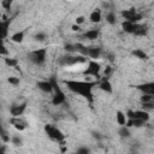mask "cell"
I'll return each instance as SVG.
<instances>
[{
  "label": "cell",
  "mask_w": 154,
  "mask_h": 154,
  "mask_svg": "<svg viewBox=\"0 0 154 154\" xmlns=\"http://www.w3.org/2000/svg\"><path fill=\"white\" fill-rule=\"evenodd\" d=\"M100 89L102 90V91H105V93H112V85H111V83L107 81V79H103L101 83H100Z\"/></svg>",
  "instance_id": "20"
},
{
  "label": "cell",
  "mask_w": 154,
  "mask_h": 154,
  "mask_svg": "<svg viewBox=\"0 0 154 154\" xmlns=\"http://www.w3.org/2000/svg\"><path fill=\"white\" fill-rule=\"evenodd\" d=\"M132 55L135 58H137V59H141V60H147L148 59L147 53L144 51H142V49H135V51H132Z\"/></svg>",
  "instance_id": "18"
},
{
  "label": "cell",
  "mask_w": 154,
  "mask_h": 154,
  "mask_svg": "<svg viewBox=\"0 0 154 154\" xmlns=\"http://www.w3.org/2000/svg\"><path fill=\"white\" fill-rule=\"evenodd\" d=\"M153 95H149V94H142V96H141V102L143 103V102H150V101H153Z\"/></svg>",
  "instance_id": "28"
},
{
  "label": "cell",
  "mask_w": 154,
  "mask_h": 154,
  "mask_svg": "<svg viewBox=\"0 0 154 154\" xmlns=\"http://www.w3.org/2000/svg\"><path fill=\"white\" fill-rule=\"evenodd\" d=\"M45 131H46V134L48 135V137L51 138V140H53V141H55V142H61V141H64V135H63V132L59 130V129H57V128H54L53 125H49V124H47L46 126H45Z\"/></svg>",
  "instance_id": "3"
},
{
  "label": "cell",
  "mask_w": 154,
  "mask_h": 154,
  "mask_svg": "<svg viewBox=\"0 0 154 154\" xmlns=\"http://www.w3.org/2000/svg\"><path fill=\"white\" fill-rule=\"evenodd\" d=\"M7 81H8V83L12 84V85H18V84H19V78H18V77H13V76H12V77H8Z\"/></svg>",
  "instance_id": "30"
},
{
  "label": "cell",
  "mask_w": 154,
  "mask_h": 154,
  "mask_svg": "<svg viewBox=\"0 0 154 154\" xmlns=\"http://www.w3.org/2000/svg\"><path fill=\"white\" fill-rule=\"evenodd\" d=\"M6 54H7L6 47H5V46H2V47H1V55H6Z\"/></svg>",
  "instance_id": "37"
},
{
  "label": "cell",
  "mask_w": 154,
  "mask_h": 154,
  "mask_svg": "<svg viewBox=\"0 0 154 154\" xmlns=\"http://www.w3.org/2000/svg\"><path fill=\"white\" fill-rule=\"evenodd\" d=\"M5 64L10 67H17V64H18V60L14 59V58H10V57H6L5 59Z\"/></svg>",
  "instance_id": "25"
},
{
  "label": "cell",
  "mask_w": 154,
  "mask_h": 154,
  "mask_svg": "<svg viewBox=\"0 0 154 154\" xmlns=\"http://www.w3.org/2000/svg\"><path fill=\"white\" fill-rule=\"evenodd\" d=\"M137 89L141 90L143 94H149L154 96V82H148L144 84H140L137 85Z\"/></svg>",
  "instance_id": "8"
},
{
  "label": "cell",
  "mask_w": 154,
  "mask_h": 154,
  "mask_svg": "<svg viewBox=\"0 0 154 154\" xmlns=\"http://www.w3.org/2000/svg\"><path fill=\"white\" fill-rule=\"evenodd\" d=\"M25 107H26V103L25 102L24 103H20V105H17V106H12L11 109H10V113H11L12 117H19V116L23 114Z\"/></svg>",
  "instance_id": "10"
},
{
  "label": "cell",
  "mask_w": 154,
  "mask_h": 154,
  "mask_svg": "<svg viewBox=\"0 0 154 154\" xmlns=\"http://www.w3.org/2000/svg\"><path fill=\"white\" fill-rule=\"evenodd\" d=\"M135 24H136V23H132V22H130V20H125V22H123L122 26H123V30H124L125 32L134 34V30H135Z\"/></svg>",
  "instance_id": "15"
},
{
  "label": "cell",
  "mask_w": 154,
  "mask_h": 154,
  "mask_svg": "<svg viewBox=\"0 0 154 154\" xmlns=\"http://www.w3.org/2000/svg\"><path fill=\"white\" fill-rule=\"evenodd\" d=\"M99 36V31L96 29H91V30H88L87 32H84V37L93 41V40H96Z\"/></svg>",
  "instance_id": "17"
},
{
  "label": "cell",
  "mask_w": 154,
  "mask_h": 154,
  "mask_svg": "<svg viewBox=\"0 0 154 154\" xmlns=\"http://www.w3.org/2000/svg\"><path fill=\"white\" fill-rule=\"evenodd\" d=\"M46 54H47V51L45 48H40V49H35L32 51L30 54H29V58L30 60L36 64V65H42L46 60Z\"/></svg>",
  "instance_id": "4"
},
{
  "label": "cell",
  "mask_w": 154,
  "mask_h": 154,
  "mask_svg": "<svg viewBox=\"0 0 154 154\" xmlns=\"http://www.w3.org/2000/svg\"><path fill=\"white\" fill-rule=\"evenodd\" d=\"M11 4H12V0H4V1L1 2V6H2L4 8H6V10H8V8L11 7Z\"/></svg>",
  "instance_id": "33"
},
{
  "label": "cell",
  "mask_w": 154,
  "mask_h": 154,
  "mask_svg": "<svg viewBox=\"0 0 154 154\" xmlns=\"http://www.w3.org/2000/svg\"><path fill=\"white\" fill-rule=\"evenodd\" d=\"M77 153L78 154H87V153H89V149L85 148V147H82V148H78L77 149Z\"/></svg>",
  "instance_id": "35"
},
{
  "label": "cell",
  "mask_w": 154,
  "mask_h": 154,
  "mask_svg": "<svg viewBox=\"0 0 154 154\" xmlns=\"http://www.w3.org/2000/svg\"><path fill=\"white\" fill-rule=\"evenodd\" d=\"M1 140L4 142H10V136L7 135V132L5 131V129H1Z\"/></svg>",
  "instance_id": "31"
},
{
  "label": "cell",
  "mask_w": 154,
  "mask_h": 154,
  "mask_svg": "<svg viewBox=\"0 0 154 154\" xmlns=\"http://www.w3.org/2000/svg\"><path fill=\"white\" fill-rule=\"evenodd\" d=\"M88 61H89L88 58L85 55H82V54H78V55L67 54V55H64L59 59V64L61 66H75L78 64H85Z\"/></svg>",
  "instance_id": "2"
},
{
  "label": "cell",
  "mask_w": 154,
  "mask_h": 154,
  "mask_svg": "<svg viewBox=\"0 0 154 154\" xmlns=\"http://www.w3.org/2000/svg\"><path fill=\"white\" fill-rule=\"evenodd\" d=\"M64 101H65V94L60 89L57 90L55 94H54V96H53V99H52V103L55 105V106H58V105H61Z\"/></svg>",
  "instance_id": "12"
},
{
  "label": "cell",
  "mask_w": 154,
  "mask_h": 154,
  "mask_svg": "<svg viewBox=\"0 0 154 154\" xmlns=\"http://www.w3.org/2000/svg\"><path fill=\"white\" fill-rule=\"evenodd\" d=\"M101 54V48L100 47H88V57L90 59H97Z\"/></svg>",
  "instance_id": "13"
},
{
  "label": "cell",
  "mask_w": 154,
  "mask_h": 154,
  "mask_svg": "<svg viewBox=\"0 0 154 154\" xmlns=\"http://www.w3.org/2000/svg\"><path fill=\"white\" fill-rule=\"evenodd\" d=\"M134 34L136 36H144L147 34V29L144 25H140V24H135V30Z\"/></svg>",
  "instance_id": "16"
},
{
  "label": "cell",
  "mask_w": 154,
  "mask_h": 154,
  "mask_svg": "<svg viewBox=\"0 0 154 154\" xmlns=\"http://www.w3.org/2000/svg\"><path fill=\"white\" fill-rule=\"evenodd\" d=\"M66 85L73 93H77V94H79L82 96H85V97H90L91 96V87H93V83H90V82L66 81Z\"/></svg>",
  "instance_id": "1"
},
{
  "label": "cell",
  "mask_w": 154,
  "mask_h": 154,
  "mask_svg": "<svg viewBox=\"0 0 154 154\" xmlns=\"http://www.w3.org/2000/svg\"><path fill=\"white\" fill-rule=\"evenodd\" d=\"M37 88L41 90V91H43V93H52V90L54 89L53 88V84L51 83V81L48 82V81H42V82H37Z\"/></svg>",
  "instance_id": "11"
},
{
  "label": "cell",
  "mask_w": 154,
  "mask_h": 154,
  "mask_svg": "<svg viewBox=\"0 0 154 154\" xmlns=\"http://www.w3.org/2000/svg\"><path fill=\"white\" fill-rule=\"evenodd\" d=\"M116 114H117V116H116L117 123H118L120 126H122V125H126V122H128V119H126V116H125L123 112H120V111H118Z\"/></svg>",
  "instance_id": "19"
},
{
  "label": "cell",
  "mask_w": 154,
  "mask_h": 154,
  "mask_svg": "<svg viewBox=\"0 0 154 154\" xmlns=\"http://www.w3.org/2000/svg\"><path fill=\"white\" fill-rule=\"evenodd\" d=\"M142 109H144L147 112L154 109V102L153 101H150V102H143L142 103Z\"/></svg>",
  "instance_id": "27"
},
{
  "label": "cell",
  "mask_w": 154,
  "mask_h": 154,
  "mask_svg": "<svg viewBox=\"0 0 154 154\" xmlns=\"http://www.w3.org/2000/svg\"><path fill=\"white\" fill-rule=\"evenodd\" d=\"M10 123H11L17 130H19V131H23V130L26 128V123H25L24 120H22L19 117H12V118L10 119Z\"/></svg>",
  "instance_id": "9"
},
{
  "label": "cell",
  "mask_w": 154,
  "mask_h": 154,
  "mask_svg": "<svg viewBox=\"0 0 154 154\" xmlns=\"http://www.w3.org/2000/svg\"><path fill=\"white\" fill-rule=\"evenodd\" d=\"M23 38H24V31H18L11 36V40L16 43H20L23 41Z\"/></svg>",
  "instance_id": "22"
},
{
  "label": "cell",
  "mask_w": 154,
  "mask_h": 154,
  "mask_svg": "<svg viewBox=\"0 0 154 154\" xmlns=\"http://www.w3.org/2000/svg\"><path fill=\"white\" fill-rule=\"evenodd\" d=\"M126 117H128V118H131V119L138 118V119H142V120H144V122L149 120V113H148L147 111H144V109H140V111H128Z\"/></svg>",
  "instance_id": "6"
},
{
  "label": "cell",
  "mask_w": 154,
  "mask_h": 154,
  "mask_svg": "<svg viewBox=\"0 0 154 154\" xmlns=\"http://www.w3.org/2000/svg\"><path fill=\"white\" fill-rule=\"evenodd\" d=\"M84 19H85V18H84L83 16H79V17H77V18H76V24H78V25L83 24V23H84Z\"/></svg>",
  "instance_id": "36"
},
{
  "label": "cell",
  "mask_w": 154,
  "mask_h": 154,
  "mask_svg": "<svg viewBox=\"0 0 154 154\" xmlns=\"http://www.w3.org/2000/svg\"><path fill=\"white\" fill-rule=\"evenodd\" d=\"M11 142H12V144H14V146H20V144H22V138H20L19 136L14 135V136H12Z\"/></svg>",
  "instance_id": "29"
},
{
  "label": "cell",
  "mask_w": 154,
  "mask_h": 154,
  "mask_svg": "<svg viewBox=\"0 0 154 154\" xmlns=\"http://www.w3.org/2000/svg\"><path fill=\"white\" fill-rule=\"evenodd\" d=\"M75 46H76V52H78V53L82 54V55L88 57V47H85V46L82 45V43H77V45H75Z\"/></svg>",
  "instance_id": "23"
},
{
  "label": "cell",
  "mask_w": 154,
  "mask_h": 154,
  "mask_svg": "<svg viewBox=\"0 0 154 154\" xmlns=\"http://www.w3.org/2000/svg\"><path fill=\"white\" fill-rule=\"evenodd\" d=\"M100 69H101L100 64H99V63H96L94 59H91V60H89V61H88V66H87V69H85V71H84V75L94 76V77H96V78H97V77H99Z\"/></svg>",
  "instance_id": "5"
},
{
  "label": "cell",
  "mask_w": 154,
  "mask_h": 154,
  "mask_svg": "<svg viewBox=\"0 0 154 154\" xmlns=\"http://www.w3.org/2000/svg\"><path fill=\"white\" fill-rule=\"evenodd\" d=\"M118 134H119V136L123 137V138H128V137H130V130H129V126H128V125H122L120 129H119V131H118Z\"/></svg>",
  "instance_id": "21"
},
{
  "label": "cell",
  "mask_w": 154,
  "mask_h": 154,
  "mask_svg": "<svg viewBox=\"0 0 154 154\" xmlns=\"http://www.w3.org/2000/svg\"><path fill=\"white\" fill-rule=\"evenodd\" d=\"M122 14L124 16V18H125L126 20H130V22H132V23H136L138 19H141V16L136 13L135 8L125 10V11H123V12H122Z\"/></svg>",
  "instance_id": "7"
},
{
  "label": "cell",
  "mask_w": 154,
  "mask_h": 154,
  "mask_svg": "<svg viewBox=\"0 0 154 154\" xmlns=\"http://www.w3.org/2000/svg\"><path fill=\"white\" fill-rule=\"evenodd\" d=\"M89 18H90V20H91L93 23H100V22H101V13H100V11H94V12H91Z\"/></svg>",
  "instance_id": "24"
},
{
  "label": "cell",
  "mask_w": 154,
  "mask_h": 154,
  "mask_svg": "<svg viewBox=\"0 0 154 154\" xmlns=\"http://www.w3.org/2000/svg\"><path fill=\"white\" fill-rule=\"evenodd\" d=\"M109 72H111V67H107V69L105 70V76H106V75H108Z\"/></svg>",
  "instance_id": "39"
},
{
  "label": "cell",
  "mask_w": 154,
  "mask_h": 154,
  "mask_svg": "<svg viewBox=\"0 0 154 154\" xmlns=\"http://www.w3.org/2000/svg\"><path fill=\"white\" fill-rule=\"evenodd\" d=\"M35 38H36L37 41H43V40L46 38V35H45L43 32H38V34L35 35Z\"/></svg>",
  "instance_id": "34"
},
{
  "label": "cell",
  "mask_w": 154,
  "mask_h": 154,
  "mask_svg": "<svg viewBox=\"0 0 154 154\" xmlns=\"http://www.w3.org/2000/svg\"><path fill=\"white\" fill-rule=\"evenodd\" d=\"M106 20H107V23H109V24H116V14L113 13V12H108L107 13V16H106Z\"/></svg>",
  "instance_id": "26"
},
{
  "label": "cell",
  "mask_w": 154,
  "mask_h": 154,
  "mask_svg": "<svg viewBox=\"0 0 154 154\" xmlns=\"http://www.w3.org/2000/svg\"><path fill=\"white\" fill-rule=\"evenodd\" d=\"M72 30H73V31H78V30H79V25H78V24L72 25Z\"/></svg>",
  "instance_id": "38"
},
{
  "label": "cell",
  "mask_w": 154,
  "mask_h": 154,
  "mask_svg": "<svg viewBox=\"0 0 154 154\" xmlns=\"http://www.w3.org/2000/svg\"><path fill=\"white\" fill-rule=\"evenodd\" d=\"M8 26H10V20H2L0 23V34H1V38L4 40L7 36V31H8Z\"/></svg>",
  "instance_id": "14"
},
{
  "label": "cell",
  "mask_w": 154,
  "mask_h": 154,
  "mask_svg": "<svg viewBox=\"0 0 154 154\" xmlns=\"http://www.w3.org/2000/svg\"><path fill=\"white\" fill-rule=\"evenodd\" d=\"M65 51L67 53H73V52H76V46L75 45H65Z\"/></svg>",
  "instance_id": "32"
}]
</instances>
